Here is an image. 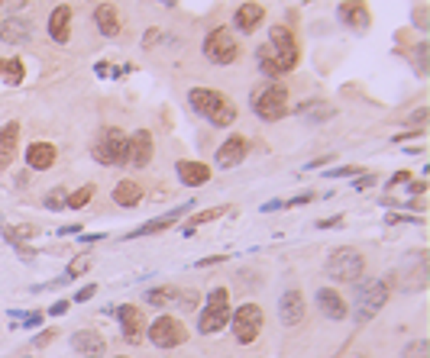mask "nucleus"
Here are the masks:
<instances>
[{"label": "nucleus", "mask_w": 430, "mask_h": 358, "mask_svg": "<svg viewBox=\"0 0 430 358\" xmlns=\"http://www.w3.org/2000/svg\"><path fill=\"white\" fill-rule=\"evenodd\" d=\"M188 103H191V110L197 113L201 120H207L211 126H233L240 117L237 103L227 97L223 91H217V87H191L188 91Z\"/></svg>", "instance_id": "1"}, {"label": "nucleus", "mask_w": 430, "mask_h": 358, "mask_svg": "<svg viewBox=\"0 0 430 358\" xmlns=\"http://www.w3.org/2000/svg\"><path fill=\"white\" fill-rule=\"evenodd\" d=\"M249 107H253V113L259 120H265V123H279V120L288 117V110H291L288 87H282L279 81L262 84V87H256V91L249 94Z\"/></svg>", "instance_id": "2"}, {"label": "nucleus", "mask_w": 430, "mask_h": 358, "mask_svg": "<svg viewBox=\"0 0 430 358\" xmlns=\"http://www.w3.org/2000/svg\"><path fill=\"white\" fill-rule=\"evenodd\" d=\"M127 139L130 136L123 133V129H117V126H107V129H101L97 133V139H94L91 145V155L97 165H127Z\"/></svg>", "instance_id": "3"}, {"label": "nucleus", "mask_w": 430, "mask_h": 358, "mask_svg": "<svg viewBox=\"0 0 430 358\" xmlns=\"http://www.w3.org/2000/svg\"><path fill=\"white\" fill-rule=\"evenodd\" d=\"M227 323H230V294H227V287H214L207 294V303H204L201 317H197V333L214 336Z\"/></svg>", "instance_id": "4"}, {"label": "nucleus", "mask_w": 430, "mask_h": 358, "mask_svg": "<svg viewBox=\"0 0 430 358\" xmlns=\"http://www.w3.org/2000/svg\"><path fill=\"white\" fill-rule=\"evenodd\" d=\"M201 52L211 65H233L240 59V45L227 26H217V29H211V33L204 36Z\"/></svg>", "instance_id": "5"}, {"label": "nucleus", "mask_w": 430, "mask_h": 358, "mask_svg": "<svg viewBox=\"0 0 430 358\" xmlns=\"http://www.w3.org/2000/svg\"><path fill=\"white\" fill-rule=\"evenodd\" d=\"M269 49L279 62L282 75L295 71L298 68V59H301V45H298V36L288 29V26H272L269 29Z\"/></svg>", "instance_id": "6"}, {"label": "nucleus", "mask_w": 430, "mask_h": 358, "mask_svg": "<svg viewBox=\"0 0 430 358\" xmlns=\"http://www.w3.org/2000/svg\"><path fill=\"white\" fill-rule=\"evenodd\" d=\"M366 271V259L359 255L356 249H349V245H343V249H333L327 255V275L333 278V281H359Z\"/></svg>", "instance_id": "7"}, {"label": "nucleus", "mask_w": 430, "mask_h": 358, "mask_svg": "<svg viewBox=\"0 0 430 358\" xmlns=\"http://www.w3.org/2000/svg\"><path fill=\"white\" fill-rule=\"evenodd\" d=\"M388 294H391V284H388V278L366 281L363 287H359V294H356V320H359V323H366V320L375 317V313L385 307Z\"/></svg>", "instance_id": "8"}, {"label": "nucleus", "mask_w": 430, "mask_h": 358, "mask_svg": "<svg viewBox=\"0 0 430 358\" xmlns=\"http://www.w3.org/2000/svg\"><path fill=\"white\" fill-rule=\"evenodd\" d=\"M262 326H265V313H262L259 303H243V307H237V313L230 317V329H233L237 342H243V345L259 339Z\"/></svg>", "instance_id": "9"}, {"label": "nucleus", "mask_w": 430, "mask_h": 358, "mask_svg": "<svg viewBox=\"0 0 430 358\" xmlns=\"http://www.w3.org/2000/svg\"><path fill=\"white\" fill-rule=\"evenodd\" d=\"M188 339V329L175 317H155L149 326V342L155 349H178Z\"/></svg>", "instance_id": "10"}, {"label": "nucleus", "mask_w": 430, "mask_h": 358, "mask_svg": "<svg viewBox=\"0 0 430 358\" xmlns=\"http://www.w3.org/2000/svg\"><path fill=\"white\" fill-rule=\"evenodd\" d=\"M337 17L340 23H346L349 29H356V33H366L372 23V10L366 0H343L337 7Z\"/></svg>", "instance_id": "11"}, {"label": "nucleus", "mask_w": 430, "mask_h": 358, "mask_svg": "<svg viewBox=\"0 0 430 358\" xmlns=\"http://www.w3.org/2000/svg\"><path fill=\"white\" fill-rule=\"evenodd\" d=\"M152 162V133L149 129H136L127 139V165L146 168Z\"/></svg>", "instance_id": "12"}, {"label": "nucleus", "mask_w": 430, "mask_h": 358, "mask_svg": "<svg viewBox=\"0 0 430 358\" xmlns=\"http://www.w3.org/2000/svg\"><path fill=\"white\" fill-rule=\"evenodd\" d=\"M246 152H249V142L243 139V136H230L223 145L217 149V155H214V162H217V168H223V171H230V168H237L246 162Z\"/></svg>", "instance_id": "13"}, {"label": "nucleus", "mask_w": 430, "mask_h": 358, "mask_svg": "<svg viewBox=\"0 0 430 358\" xmlns=\"http://www.w3.org/2000/svg\"><path fill=\"white\" fill-rule=\"evenodd\" d=\"M188 210H191V203H181V207H175V210H169V213H162V217H155V220H149V223H143L139 229H133V233H127L123 239L127 242H133V239H143V236H155V233H162V229H169L172 223H178V220L185 217Z\"/></svg>", "instance_id": "14"}, {"label": "nucleus", "mask_w": 430, "mask_h": 358, "mask_svg": "<svg viewBox=\"0 0 430 358\" xmlns=\"http://www.w3.org/2000/svg\"><path fill=\"white\" fill-rule=\"evenodd\" d=\"M304 313H307V307H304V297H301V291H285L279 297V320H282V326H298L304 320Z\"/></svg>", "instance_id": "15"}, {"label": "nucleus", "mask_w": 430, "mask_h": 358, "mask_svg": "<svg viewBox=\"0 0 430 358\" xmlns=\"http://www.w3.org/2000/svg\"><path fill=\"white\" fill-rule=\"evenodd\" d=\"M71 349L81 358H101L107 352V342H104L101 333H91V329H78L71 333Z\"/></svg>", "instance_id": "16"}, {"label": "nucleus", "mask_w": 430, "mask_h": 358, "mask_svg": "<svg viewBox=\"0 0 430 358\" xmlns=\"http://www.w3.org/2000/svg\"><path fill=\"white\" fill-rule=\"evenodd\" d=\"M113 317H117L120 326H123V339L127 342L143 339V313H139V307H133V303H120V307L113 310Z\"/></svg>", "instance_id": "17"}, {"label": "nucleus", "mask_w": 430, "mask_h": 358, "mask_svg": "<svg viewBox=\"0 0 430 358\" xmlns=\"http://www.w3.org/2000/svg\"><path fill=\"white\" fill-rule=\"evenodd\" d=\"M262 20H265V10H262V3H253V0H246V3H240V7H237L233 26H237V33L249 36V33H256V29L262 26Z\"/></svg>", "instance_id": "18"}, {"label": "nucleus", "mask_w": 430, "mask_h": 358, "mask_svg": "<svg viewBox=\"0 0 430 358\" xmlns=\"http://www.w3.org/2000/svg\"><path fill=\"white\" fill-rule=\"evenodd\" d=\"M175 171H178V181L185 184V187H201V184L211 181V165L194 162V159H181L175 165Z\"/></svg>", "instance_id": "19"}, {"label": "nucleus", "mask_w": 430, "mask_h": 358, "mask_svg": "<svg viewBox=\"0 0 430 358\" xmlns=\"http://www.w3.org/2000/svg\"><path fill=\"white\" fill-rule=\"evenodd\" d=\"M59 159V152L52 142H29V149H26V168H33V171H49Z\"/></svg>", "instance_id": "20"}, {"label": "nucleus", "mask_w": 430, "mask_h": 358, "mask_svg": "<svg viewBox=\"0 0 430 358\" xmlns=\"http://www.w3.org/2000/svg\"><path fill=\"white\" fill-rule=\"evenodd\" d=\"M0 39L7 45H23L33 39V23H26L23 17H7L0 20Z\"/></svg>", "instance_id": "21"}, {"label": "nucleus", "mask_w": 430, "mask_h": 358, "mask_svg": "<svg viewBox=\"0 0 430 358\" xmlns=\"http://www.w3.org/2000/svg\"><path fill=\"white\" fill-rule=\"evenodd\" d=\"M94 23H97V33L107 36V39H117L123 23H120V13L113 3H97L94 7Z\"/></svg>", "instance_id": "22"}, {"label": "nucleus", "mask_w": 430, "mask_h": 358, "mask_svg": "<svg viewBox=\"0 0 430 358\" xmlns=\"http://www.w3.org/2000/svg\"><path fill=\"white\" fill-rule=\"evenodd\" d=\"M317 307H321V313L327 320H346L349 317L346 300L340 297V291H333V287H321V291H317Z\"/></svg>", "instance_id": "23"}, {"label": "nucleus", "mask_w": 430, "mask_h": 358, "mask_svg": "<svg viewBox=\"0 0 430 358\" xmlns=\"http://www.w3.org/2000/svg\"><path fill=\"white\" fill-rule=\"evenodd\" d=\"M17 142H20V123L0 126V175L17 159Z\"/></svg>", "instance_id": "24"}, {"label": "nucleus", "mask_w": 430, "mask_h": 358, "mask_svg": "<svg viewBox=\"0 0 430 358\" xmlns=\"http://www.w3.org/2000/svg\"><path fill=\"white\" fill-rule=\"evenodd\" d=\"M49 36L59 42V45H65V42L71 39V7L62 3V7H55L49 13Z\"/></svg>", "instance_id": "25"}, {"label": "nucleus", "mask_w": 430, "mask_h": 358, "mask_svg": "<svg viewBox=\"0 0 430 358\" xmlns=\"http://www.w3.org/2000/svg\"><path fill=\"white\" fill-rule=\"evenodd\" d=\"M139 200H143L139 181H133V178L117 181V187H113V203H120V207H139Z\"/></svg>", "instance_id": "26"}, {"label": "nucleus", "mask_w": 430, "mask_h": 358, "mask_svg": "<svg viewBox=\"0 0 430 358\" xmlns=\"http://www.w3.org/2000/svg\"><path fill=\"white\" fill-rule=\"evenodd\" d=\"M333 113H337V110H333V107H324L321 100H304L301 107H298V117L307 120V123H311V120H314V123H324V120H330Z\"/></svg>", "instance_id": "27"}, {"label": "nucleus", "mask_w": 430, "mask_h": 358, "mask_svg": "<svg viewBox=\"0 0 430 358\" xmlns=\"http://www.w3.org/2000/svg\"><path fill=\"white\" fill-rule=\"evenodd\" d=\"M26 68L20 59H0V81L4 84H23Z\"/></svg>", "instance_id": "28"}, {"label": "nucleus", "mask_w": 430, "mask_h": 358, "mask_svg": "<svg viewBox=\"0 0 430 358\" xmlns=\"http://www.w3.org/2000/svg\"><path fill=\"white\" fill-rule=\"evenodd\" d=\"M227 213V207H211V210H201V213H194L191 220H188V226H181V233L191 236L194 233V226H201V223H214V220H220Z\"/></svg>", "instance_id": "29"}, {"label": "nucleus", "mask_w": 430, "mask_h": 358, "mask_svg": "<svg viewBox=\"0 0 430 358\" xmlns=\"http://www.w3.org/2000/svg\"><path fill=\"white\" fill-rule=\"evenodd\" d=\"M175 297H178V287H152V291H146V303H152V307H165Z\"/></svg>", "instance_id": "30"}, {"label": "nucleus", "mask_w": 430, "mask_h": 358, "mask_svg": "<svg viewBox=\"0 0 430 358\" xmlns=\"http://www.w3.org/2000/svg\"><path fill=\"white\" fill-rule=\"evenodd\" d=\"M91 197H94V187H91V184H85V187H81V191L68 194L65 207H68V210H81V207H88V203H91Z\"/></svg>", "instance_id": "31"}, {"label": "nucleus", "mask_w": 430, "mask_h": 358, "mask_svg": "<svg viewBox=\"0 0 430 358\" xmlns=\"http://www.w3.org/2000/svg\"><path fill=\"white\" fill-rule=\"evenodd\" d=\"M65 200H68V194L62 191V187H55V191H49L43 197V207L46 210H55V213H59V210H65Z\"/></svg>", "instance_id": "32"}, {"label": "nucleus", "mask_w": 430, "mask_h": 358, "mask_svg": "<svg viewBox=\"0 0 430 358\" xmlns=\"http://www.w3.org/2000/svg\"><path fill=\"white\" fill-rule=\"evenodd\" d=\"M175 300H178V307L188 313V310H197V303H201V294H197V291H178Z\"/></svg>", "instance_id": "33"}, {"label": "nucleus", "mask_w": 430, "mask_h": 358, "mask_svg": "<svg viewBox=\"0 0 430 358\" xmlns=\"http://www.w3.org/2000/svg\"><path fill=\"white\" fill-rule=\"evenodd\" d=\"M405 358H430V342L427 339H414L405 349Z\"/></svg>", "instance_id": "34"}, {"label": "nucleus", "mask_w": 430, "mask_h": 358, "mask_svg": "<svg viewBox=\"0 0 430 358\" xmlns=\"http://www.w3.org/2000/svg\"><path fill=\"white\" fill-rule=\"evenodd\" d=\"M88 268H91V262H88V259H81V255H78V259H75V262H71V265H68V271H65V278H68V281H71V278H78V275H85Z\"/></svg>", "instance_id": "35"}, {"label": "nucleus", "mask_w": 430, "mask_h": 358, "mask_svg": "<svg viewBox=\"0 0 430 358\" xmlns=\"http://www.w3.org/2000/svg\"><path fill=\"white\" fill-rule=\"evenodd\" d=\"M424 120H427V107H421L417 110V113H411V120H408V126H411V129H424Z\"/></svg>", "instance_id": "36"}, {"label": "nucleus", "mask_w": 430, "mask_h": 358, "mask_svg": "<svg viewBox=\"0 0 430 358\" xmlns=\"http://www.w3.org/2000/svg\"><path fill=\"white\" fill-rule=\"evenodd\" d=\"M349 175H359V165H343L337 171H330L327 178H349Z\"/></svg>", "instance_id": "37"}, {"label": "nucleus", "mask_w": 430, "mask_h": 358, "mask_svg": "<svg viewBox=\"0 0 430 358\" xmlns=\"http://www.w3.org/2000/svg\"><path fill=\"white\" fill-rule=\"evenodd\" d=\"M311 200H314V191H307V194H301V197L285 200V207H304V203H311Z\"/></svg>", "instance_id": "38"}, {"label": "nucleus", "mask_w": 430, "mask_h": 358, "mask_svg": "<svg viewBox=\"0 0 430 358\" xmlns=\"http://www.w3.org/2000/svg\"><path fill=\"white\" fill-rule=\"evenodd\" d=\"M94 294H97V287H94V284H88V287H81V291L75 294V300H78V303H85V300H91Z\"/></svg>", "instance_id": "39"}, {"label": "nucleus", "mask_w": 430, "mask_h": 358, "mask_svg": "<svg viewBox=\"0 0 430 358\" xmlns=\"http://www.w3.org/2000/svg\"><path fill=\"white\" fill-rule=\"evenodd\" d=\"M159 39H162V33H159V29H149V33L143 36V49H152V45H155V42H159Z\"/></svg>", "instance_id": "40"}, {"label": "nucleus", "mask_w": 430, "mask_h": 358, "mask_svg": "<svg viewBox=\"0 0 430 358\" xmlns=\"http://www.w3.org/2000/svg\"><path fill=\"white\" fill-rule=\"evenodd\" d=\"M49 313H52V317H62V313H68V300H55V303L49 307Z\"/></svg>", "instance_id": "41"}, {"label": "nucleus", "mask_w": 430, "mask_h": 358, "mask_svg": "<svg viewBox=\"0 0 430 358\" xmlns=\"http://www.w3.org/2000/svg\"><path fill=\"white\" fill-rule=\"evenodd\" d=\"M340 223H343V217H340V213H337V217H327V220H321V223H317V229H330V226H340Z\"/></svg>", "instance_id": "42"}, {"label": "nucleus", "mask_w": 430, "mask_h": 358, "mask_svg": "<svg viewBox=\"0 0 430 358\" xmlns=\"http://www.w3.org/2000/svg\"><path fill=\"white\" fill-rule=\"evenodd\" d=\"M272 210H285V200H269V203H262V213H272Z\"/></svg>", "instance_id": "43"}, {"label": "nucleus", "mask_w": 430, "mask_h": 358, "mask_svg": "<svg viewBox=\"0 0 430 358\" xmlns=\"http://www.w3.org/2000/svg\"><path fill=\"white\" fill-rule=\"evenodd\" d=\"M23 323H26V326H33V329H36V326L43 323V313H26V317H23Z\"/></svg>", "instance_id": "44"}, {"label": "nucleus", "mask_w": 430, "mask_h": 358, "mask_svg": "<svg viewBox=\"0 0 430 358\" xmlns=\"http://www.w3.org/2000/svg\"><path fill=\"white\" fill-rule=\"evenodd\" d=\"M408 178H411V175H408V171H398V175L391 178V181H388V191H391L395 184H408Z\"/></svg>", "instance_id": "45"}, {"label": "nucleus", "mask_w": 430, "mask_h": 358, "mask_svg": "<svg viewBox=\"0 0 430 358\" xmlns=\"http://www.w3.org/2000/svg\"><path fill=\"white\" fill-rule=\"evenodd\" d=\"M52 336H55V333H43V336H36V349H43V345H49V342H52Z\"/></svg>", "instance_id": "46"}, {"label": "nucleus", "mask_w": 430, "mask_h": 358, "mask_svg": "<svg viewBox=\"0 0 430 358\" xmlns=\"http://www.w3.org/2000/svg\"><path fill=\"white\" fill-rule=\"evenodd\" d=\"M227 255H214V259H201L197 262V268H207V265H217V262H223Z\"/></svg>", "instance_id": "47"}, {"label": "nucleus", "mask_w": 430, "mask_h": 358, "mask_svg": "<svg viewBox=\"0 0 430 358\" xmlns=\"http://www.w3.org/2000/svg\"><path fill=\"white\" fill-rule=\"evenodd\" d=\"M388 223H417V217H395V213H391Z\"/></svg>", "instance_id": "48"}, {"label": "nucleus", "mask_w": 430, "mask_h": 358, "mask_svg": "<svg viewBox=\"0 0 430 358\" xmlns=\"http://www.w3.org/2000/svg\"><path fill=\"white\" fill-rule=\"evenodd\" d=\"M62 236H75V233H81V226H65V229H59Z\"/></svg>", "instance_id": "49"}, {"label": "nucleus", "mask_w": 430, "mask_h": 358, "mask_svg": "<svg viewBox=\"0 0 430 358\" xmlns=\"http://www.w3.org/2000/svg\"><path fill=\"white\" fill-rule=\"evenodd\" d=\"M356 187H359V191H363V187H372V178H369V175L359 178V181H356Z\"/></svg>", "instance_id": "50"}, {"label": "nucleus", "mask_w": 430, "mask_h": 358, "mask_svg": "<svg viewBox=\"0 0 430 358\" xmlns=\"http://www.w3.org/2000/svg\"><path fill=\"white\" fill-rule=\"evenodd\" d=\"M23 3H26V0H10V7H13V10H20Z\"/></svg>", "instance_id": "51"}, {"label": "nucleus", "mask_w": 430, "mask_h": 358, "mask_svg": "<svg viewBox=\"0 0 430 358\" xmlns=\"http://www.w3.org/2000/svg\"><path fill=\"white\" fill-rule=\"evenodd\" d=\"M155 3H165V7H175V0H155Z\"/></svg>", "instance_id": "52"}, {"label": "nucleus", "mask_w": 430, "mask_h": 358, "mask_svg": "<svg viewBox=\"0 0 430 358\" xmlns=\"http://www.w3.org/2000/svg\"><path fill=\"white\" fill-rule=\"evenodd\" d=\"M117 358H127V355H117Z\"/></svg>", "instance_id": "53"}, {"label": "nucleus", "mask_w": 430, "mask_h": 358, "mask_svg": "<svg viewBox=\"0 0 430 358\" xmlns=\"http://www.w3.org/2000/svg\"><path fill=\"white\" fill-rule=\"evenodd\" d=\"M26 358H33V355H26Z\"/></svg>", "instance_id": "54"}, {"label": "nucleus", "mask_w": 430, "mask_h": 358, "mask_svg": "<svg viewBox=\"0 0 430 358\" xmlns=\"http://www.w3.org/2000/svg\"><path fill=\"white\" fill-rule=\"evenodd\" d=\"M0 3H4V0H0Z\"/></svg>", "instance_id": "55"}]
</instances>
